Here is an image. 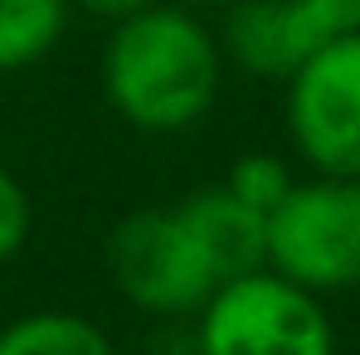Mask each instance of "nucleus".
Instances as JSON below:
<instances>
[{
  "label": "nucleus",
  "mask_w": 360,
  "mask_h": 355,
  "mask_svg": "<svg viewBox=\"0 0 360 355\" xmlns=\"http://www.w3.org/2000/svg\"><path fill=\"white\" fill-rule=\"evenodd\" d=\"M68 30V0H0V73H20L44 54Z\"/></svg>",
  "instance_id": "nucleus-9"
},
{
  "label": "nucleus",
  "mask_w": 360,
  "mask_h": 355,
  "mask_svg": "<svg viewBox=\"0 0 360 355\" xmlns=\"http://www.w3.org/2000/svg\"><path fill=\"white\" fill-rule=\"evenodd\" d=\"M73 5L88 10V15H98V20H112V25H117V20H127V15L146 10L151 0H68V10H73Z\"/></svg>",
  "instance_id": "nucleus-13"
},
{
  "label": "nucleus",
  "mask_w": 360,
  "mask_h": 355,
  "mask_svg": "<svg viewBox=\"0 0 360 355\" xmlns=\"http://www.w3.org/2000/svg\"><path fill=\"white\" fill-rule=\"evenodd\" d=\"M30 224H34V214H30V195H25V185L0 166V263H10V258L25 248Z\"/></svg>",
  "instance_id": "nucleus-11"
},
{
  "label": "nucleus",
  "mask_w": 360,
  "mask_h": 355,
  "mask_svg": "<svg viewBox=\"0 0 360 355\" xmlns=\"http://www.w3.org/2000/svg\"><path fill=\"white\" fill-rule=\"evenodd\" d=\"M214 39L219 54L253 78H292L331 34L302 0H229Z\"/></svg>",
  "instance_id": "nucleus-6"
},
{
  "label": "nucleus",
  "mask_w": 360,
  "mask_h": 355,
  "mask_svg": "<svg viewBox=\"0 0 360 355\" xmlns=\"http://www.w3.org/2000/svg\"><path fill=\"white\" fill-rule=\"evenodd\" d=\"M0 355H117V346L78 311H25L0 326Z\"/></svg>",
  "instance_id": "nucleus-8"
},
{
  "label": "nucleus",
  "mask_w": 360,
  "mask_h": 355,
  "mask_svg": "<svg viewBox=\"0 0 360 355\" xmlns=\"http://www.w3.org/2000/svg\"><path fill=\"white\" fill-rule=\"evenodd\" d=\"M321 25L326 34H346V30H360V0H302Z\"/></svg>",
  "instance_id": "nucleus-12"
},
{
  "label": "nucleus",
  "mask_w": 360,
  "mask_h": 355,
  "mask_svg": "<svg viewBox=\"0 0 360 355\" xmlns=\"http://www.w3.org/2000/svg\"><path fill=\"white\" fill-rule=\"evenodd\" d=\"M268 268L316 297L360 288V176L292 180L268 214Z\"/></svg>",
  "instance_id": "nucleus-3"
},
{
  "label": "nucleus",
  "mask_w": 360,
  "mask_h": 355,
  "mask_svg": "<svg viewBox=\"0 0 360 355\" xmlns=\"http://www.w3.org/2000/svg\"><path fill=\"white\" fill-rule=\"evenodd\" d=\"M195 316L200 355H336V331L321 297L273 268L219 283Z\"/></svg>",
  "instance_id": "nucleus-2"
},
{
  "label": "nucleus",
  "mask_w": 360,
  "mask_h": 355,
  "mask_svg": "<svg viewBox=\"0 0 360 355\" xmlns=\"http://www.w3.org/2000/svg\"><path fill=\"white\" fill-rule=\"evenodd\" d=\"M180 214L195 229L219 283H229L239 273H253V268H268V214L243 205L224 180L185 195Z\"/></svg>",
  "instance_id": "nucleus-7"
},
{
  "label": "nucleus",
  "mask_w": 360,
  "mask_h": 355,
  "mask_svg": "<svg viewBox=\"0 0 360 355\" xmlns=\"http://www.w3.org/2000/svg\"><path fill=\"white\" fill-rule=\"evenodd\" d=\"M176 5H190V10H205V5H229V0H176Z\"/></svg>",
  "instance_id": "nucleus-14"
},
{
  "label": "nucleus",
  "mask_w": 360,
  "mask_h": 355,
  "mask_svg": "<svg viewBox=\"0 0 360 355\" xmlns=\"http://www.w3.org/2000/svg\"><path fill=\"white\" fill-rule=\"evenodd\" d=\"M224 54L190 5H161L112 25L103 49V93L136 131H185L219 98Z\"/></svg>",
  "instance_id": "nucleus-1"
},
{
  "label": "nucleus",
  "mask_w": 360,
  "mask_h": 355,
  "mask_svg": "<svg viewBox=\"0 0 360 355\" xmlns=\"http://www.w3.org/2000/svg\"><path fill=\"white\" fill-rule=\"evenodd\" d=\"M288 131L311 171L360 176V30L321 39L288 78Z\"/></svg>",
  "instance_id": "nucleus-5"
},
{
  "label": "nucleus",
  "mask_w": 360,
  "mask_h": 355,
  "mask_svg": "<svg viewBox=\"0 0 360 355\" xmlns=\"http://www.w3.org/2000/svg\"><path fill=\"white\" fill-rule=\"evenodd\" d=\"M224 185L239 195L243 205H253V209L273 214V205L292 190V171H288V161H283V156H273V151H248V156H239V161L229 166Z\"/></svg>",
  "instance_id": "nucleus-10"
},
{
  "label": "nucleus",
  "mask_w": 360,
  "mask_h": 355,
  "mask_svg": "<svg viewBox=\"0 0 360 355\" xmlns=\"http://www.w3.org/2000/svg\"><path fill=\"white\" fill-rule=\"evenodd\" d=\"M108 273L117 292L151 316H195L205 297L219 288L180 205L131 209L108 234Z\"/></svg>",
  "instance_id": "nucleus-4"
}]
</instances>
